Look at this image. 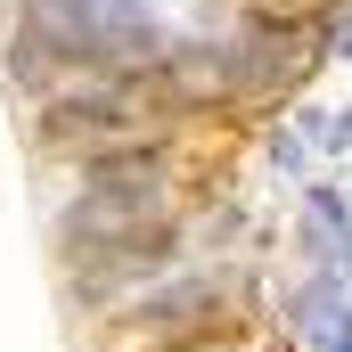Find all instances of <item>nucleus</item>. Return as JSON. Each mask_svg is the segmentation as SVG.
Returning a JSON list of instances; mask_svg holds the SVG:
<instances>
[{
  "mask_svg": "<svg viewBox=\"0 0 352 352\" xmlns=\"http://www.w3.org/2000/svg\"><path fill=\"white\" fill-rule=\"evenodd\" d=\"M213 311H221V278H213V270H188V278L164 270V278L131 303V328H140V336H156V344H180V336H197Z\"/></svg>",
  "mask_w": 352,
  "mask_h": 352,
  "instance_id": "1",
  "label": "nucleus"
},
{
  "mask_svg": "<svg viewBox=\"0 0 352 352\" xmlns=\"http://www.w3.org/2000/svg\"><path fill=\"white\" fill-rule=\"evenodd\" d=\"M115 131H131V98H123V90H66V98H50V115H41V140L107 148Z\"/></svg>",
  "mask_w": 352,
  "mask_h": 352,
  "instance_id": "2",
  "label": "nucleus"
},
{
  "mask_svg": "<svg viewBox=\"0 0 352 352\" xmlns=\"http://www.w3.org/2000/svg\"><path fill=\"white\" fill-rule=\"evenodd\" d=\"M311 336H320V352H352V311H336V320L311 328Z\"/></svg>",
  "mask_w": 352,
  "mask_h": 352,
  "instance_id": "3",
  "label": "nucleus"
},
{
  "mask_svg": "<svg viewBox=\"0 0 352 352\" xmlns=\"http://www.w3.org/2000/svg\"><path fill=\"white\" fill-rule=\"evenodd\" d=\"M336 50H352V25H344V33H336Z\"/></svg>",
  "mask_w": 352,
  "mask_h": 352,
  "instance_id": "4",
  "label": "nucleus"
}]
</instances>
